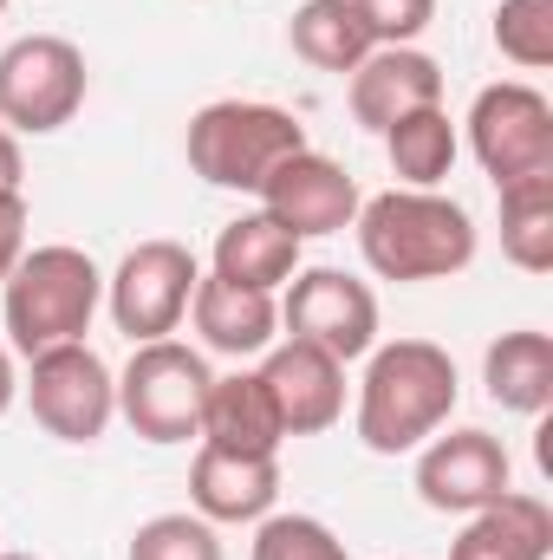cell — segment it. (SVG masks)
Wrapping results in <instances>:
<instances>
[{"instance_id": "5b68a950", "label": "cell", "mask_w": 553, "mask_h": 560, "mask_svg": "<svg viewBox=\"0 0 553 560\" xmlns=\"http://www.w3.org/2000/svg\"><path fill=\"white\" fill-rule=\"evenodd\" d=\"M209 359L183 339H150L131 352L118 378V418L143 443H189L202 430V398H209Z\"/></svg>"}, {"instance_id": "44dd1931", "label": "cell", "mask_w": 553, "mask_h": 560, "mask_svg": "<svg viewBox=\"0 0 553 560\" xmlns=\"http://www.w3.org/2000/svg\"><path fill=\"white\" fill-rule=\"evenodd\" d=\"M286 39H293V52H299L306 66L339 72V79H345V72H358V66L378 52V39H372L365 13H358L352 0H306V7H293Z\"/></svg>"}, {"instance_id": "6da1fadb", "label": "cell", "mask_w": 553, "mask_h": 560, "mask_svg": "<svg viewBox=\"0 0 553 560\" xmlns=\"http://www.w3.org/2000/svg\"><path fill=\"white\" fill-rule=\"evenodd\" d=\"M365 385H358V443L378 456H404L430 443L456 411V359L436 339H391L365 352Z\"/></svg>"}, {"instance_id": "2e32d148", "label": "cell", "mask_w": 553, "mask_h": 560, "mask_svg": "<svg viewBox=\"0 0 553 560\" xmlns=\"http://www.w3.org/2000/svg\"><path fill=\"white\" fill-rule=\"evenodd\" d=\"M202 443L215 450H235V456H280L286 430L280 411L261 385V372H228V378H209V398H202Z\"/></svg>"}, {"instance_id": "ba28073f", "label": "cell", "mask_w": 553, "mask_h": 560, "mask_svg": "<svg viewBox=\"0 0 553 560\" xmlns=\"http://www.w3.org/2000/svg\"><path fill=\"white\" fill-rule=\"evenodd\" d=\"M469 150L489 170V183H521V176H553V105L548 92L502 79L482 85L469 105Z\"/></svg>"}, {"instance_id": "7a4b0ae2", "label": "cell", "mask_w": 553, "mask_h": 560, "mask_svg": "<svg viewBox=\"0 0 553 560\" xmlns=\"http://www.w3.org/2000/svg\"><path fill=\"white\" fill-rule=\"evenodd\" d=\"M365 268L385 280H449L475 261V222L436 189H385L352 215Z\"/></svg>"}, {"instance_id": "f546056e", "label": "cell", "mask_w": 553, "mask_h": 560, "mask_svg": "<svg viewBox=\"0 0 553 560\" xmlns=\"http://www.w3.org/2000/svg\"><path fill=\"white\" fill-rule=\"evenodd\" d=\"M13 398H20V378H13V352L0 346V418L13 411Z\"/></svg>"}, {"instance_id": "e0dca14e", "label": "cell", "mask_w": 553, "mask_h": 560, "mask_svg": "<svg viewBox=\"0 0 553 560\" xmlns=\"http://www.w3.org/2000/svg\"><path fill=\"white\" fill-rule=\"evenodd\" d=\"M189 313H196L202 346H209V352H228V359H255V352H268V346H274V332H280L274 293L235 287V280H222V275L196 280Z\"/></svg>"}, {"instance_id": "5bb4252c", "label": "cell", "mask_w": 553, "mask_h": 560, "mask_svg": "<svg viewBox=\"0 0 553 560\" xmlns=\"http://www.w3.org/2000/svg\"><path fill=\"white\" fill-rule=\"evenodd\" d=\"M345 98H352V118L385 138L398 118L443 105V66H436L430 52H416V46H378V52L352 72Z\"/></svg>"}, {"instance_id": "4fadbf2b", "label": "cell", "mask_w": 553, "mask_h": 560, "mask_svg": "<svg viewBox=\"0 0 553 560\" xmlns=\"http://www.w3.org/2000/svg\"><path fill=\"white\" fill-rule=\"evenodd\" d=\"M261 385L280 411V430L286 436H313V430H332L339 411H345V365L306 339H286L268 352L261 365Z\"/></svg>"}, {"instance_id": "9c48e42d", "label": "cell", "mask_w": 553, "mask_h": 560, "mask_svg": "<svg viewBox=\"0 0 553 560\" xmlns=\"http://www.w3.org/2000/svg\"><path fill=\"white\" fill-rule=\"evenodd\" d=\"M196 255L183 242H138L118 275L105 280V300H111V319L118 332H131V346H150V339H169L196 300Z\"/></svg>"}, {"instance_id": "30bf717a", "label": "cell", "mask_w": 553, "mask_h": 560, "mask_svg": "<svg viewBox=\"0 0 553 560\" xmlns=\"http://www.w3.org/2000/svg\"><path fill=\"white\" fill-rule=\"evenodd\" d=\"M280 326L319 352H332L339 365L365 359L378 346V300L365 280H352L345 268H299L286 280L280 300Z\"/></svg>"}, {"instance_id": "ffe728a7", "label": "cell", "mask_w": 553, "mask_h": 560, "mask_svg": "<svg viewBox=\"0 0 553 560\" xmlns=\"http://www.w3.org/2000/svg\"><path fill=\"white\" fill-rule=\"evenodd\" d=\"M482 385L502 411L515 418H541L553 405V339L548 332H502L482 359Z\"/></svg>"}, {"instance_id": "8992f818", "label": "cell", "mask_w": 553, "mask_h": 560, "mask_svg": "<svg viewBox=\"0 0 553 560\" xmlns=\"http://www.w3.org/2000/svg\"><path fill=\"white\" fill-rule=\"evenodd\" d=\"M85 52L59 33H26L0 52V125L46 138L66 131L85 105Z\"/></svg>"}, {"instance_id": "ac0fdd59", "label": "cell", "mask_w": 553, "mask_h": 560, "mask_svg": "<svg viewBox=\"0 0 553 560\" xmlns=\"http://www.w3.org/2000/svg\"><path fill=\"white\" fill-rule=\"evenodd\" d=\"M553 555V509L541 495H502L489 509L469 515V528L456 535L449 560H548Z\"/></svg>"}, {"instance_id": "d4e9b609", "label": "cell", "mask_w": 553, "mask_h": 560, "mask_svg": "<svg viewBox=\"0 0 553 560\" xmlns=\"http://www.w3.org/2000/svg\"><path fill=\"white\" fill-rule=\"evenodd\" d=\"M131 560H222V535L202 515H150L131 535Z\"/></svg>"}, {"instance_id": "484cf974", "label": "cell", "mask_w": 553, "mask_h": 560, "mask_svg": "<svg viewBox=\"0 0 553 560\" xmlns=\"http://www.w3.org/2000/svg\"><path fill=\"white\" fill-rule=\"evenodd\" d=\"M255 560H352V555L319 515H261Z\"/></svg>"}, {"instance_id": "8fae6325", "label": "cell", "mask_w": 553, "mask_h": 560, "mask_svg": "<svg viewBox=\"0 0 553 560\" xmlns=\"http://www.w3.org/2000/svg\"><path fill=\"white\" fill-rule=\"evenodd\" d=\"M508 489H515V463H508L502 436H489V430L430 436L416 456V495L436 515H475V509L502 502Z\"/></svg>"}, {"instance_id": "603a6c76", "label": "cell", "mask_w": 553, "mask_h": 560, "mask_svg": "<svg viewBox=\"0 0 553 560\" xmlns=\"http://www.w3.org/2000/svg\"><path fill=\"white\" fill-rule=\"evenodd\" d=\"M385 156H391V170L404 176V189H436V183L456 170V125H449V112L430 105V112L398 118V125L385 131Z\"/></svg>"}, {"instance_id": "d6986e66", "label": "cell", "mask_w": 553, "mask_h": 560, "mask_svg": "<svg viewBox=\"0 0 553 560\" xmlns=\"http://www.w3.org/2000/svg\"><path fill=\"white\" fill-rule=\"evenodd\" d=\"M299 248L306 242L293 229H280L268 209H255V215H235L215 235V275L235 280V287H255V293H274L299 275Z\"/></svg>"}, {"instance_id": "9a60e30c", "label": "cell", "mask_w": 553, "mask_h": 560, "mask_svg": "<svg viewBox=\"0 0 553 560\" xmlns=\"http://www.w3.org/2000/svg\"><path fill=\"white\" fill-rule=\"evenodd\" d=\"M274 495H280L274 456H235V450L202 443L196 463H189V502H196L202 522H261V515H274Z\"/></svg>"}, {"instance_id": "f1b7e54d", "label": "cell", "mask_w": 553, "mask_h": 560, "mask_svg": "<svg viewBox=\"0 0 553 560\" xmlns=\"http://www.w3.org/2000/svg\"><path fill=\"white\" fill-rule=\"evenodd\" d=\"M0 189H20V138L0 125Z\"/></svg>"}, {"instance_id": "4dcf8cb0", "label": "cell", "mask_w": 553, "mask_h": 560, "mask_svg": "<svg viewBox=\"0 0 553 560\" xmlns=\"http://www.w3.org/2000/svg\"><path fill=\"white\" fill-rule=\"evenodd\" d=\"M0 560H33V555H0Z\"/></svg>"}, {"instance_id": "3957f363", "label": "cell", "mask_w": 553, "mask_h": 560, "mask_svg": "<svg viewBox=\"0 0 553 560\" xmlns=\"http://www.w3.org/2000/svg\"><path fill=\"white\" fill-rule=\"evenodd\" d=\"M0 293H7V339H13V352L33 359L46 346L92 332V313L105 300V275L92 268L85 248L52 242V248H26Z\"/></svg>"}, {"instance_id": "1f68e13d", "label": "cell", "mask_w": 553, "mask_h": 560, "mask_svg": "<svg viewBox=\"0 0 553 560\" xmlns=\"http://www.w3.org/2000/svg\"><path fill=\"white\" fill-rule=\"evenodd\" d=\"M0 13H7V0H0Z\"/></svg>"}, {"instance_id": "52a82bcc", "label": "cell", "mask_w": 553, "mask_h": 560, "mask_svg": "<svg viewBox=\"0 0 553 560\" xmlns=\"http://www.w3.org/2000/svg\"><path fill=\"white\" fill-rule=\"evenodd\" d=\"M26 405L46 436L98 443L105 423L118 418V378L85 339H66V346H46L26 359Z\"/></svg>"}, {"instance_id": "83f0119b", "label": "cell", "mask_w": 553, "mask_h": 560, "mask_svg": "<svg viewBox=\"0 0 553 560\" xmlns=\"http://www.w3.org/2000/svg\"><path fill=\"white\" fill-rule=\"evenodd\" d=\"M20 255H26V196L0 189V287L20 268Z\"/></svg>"}, {"instance_id": "7c38bea8", "label": "cell", "mask_w": 553, "mask_h": 560, "mask_svg": "<svg viewBox=\"0 0 553 560\" xmlns=\"http://www.w3.org/2000/svg\"><path fill=\"white\" fill-rule=\"evenodd\" d=\"M261 209L274 215L280 229H293L299 242L339 235V229H352V215H358V183H352L345 163H332V156H319V150L306 143V150H293L274 176L261 183Z\"/></svg>"}, {"instance_id": "4316f807", "label": "cell", "mask_w": 553, "mask_h": 560, "mask_svg": "<svg viewBox=\"0 0 553 560\" xmlns=\"http://www.w3.org/2000/svg\"><path fill=\"white\" fill-rule=\"evenodd\" d=\"M352 7L365 13L378 46H411L416 33L436 20V0H352Z\"/></svg>"}, {"instance_id": "277c9868", "label": "cell", "mask_w": 553, "mask_h": 560, "mask_svg": "<svg viewBox=\"0 0 553 560\" xmlns=\"http://www.w3.org/2000/svg\"><path fill=\"white\" fill-rule=\"evenodd\" d=\"M189 170L215 189H248L261 196V183L274 176L293 150H306V131L293 112L261 105V98H222V105H202L189 118Z\"/></svg>"}, {"instance_id": "cb8c5ba5", "label": "cell", "mask_w": 553, "mask_h": 560, "mask_svg": "<svg viewBox=\"0 0 553 560\" xmlns=\"http://www.w3.org/2000/svg\"><path fill=\"white\" fill-rule=\"evenodd\" d=\"M495 46L521 72L553 66V0H502L495 7Z\"/></svg>"}, {"instance_id": "7402d4cb", "label": "cell", "mask_w": 553, "mask_h": 560, "mask_svg": "<svg viewBox=\"0 0 553 560\" xmlns=\"http://www.w3.org/2000/svg\"><path fill=\"white\" fill-rule=\"evenodd\" d=\"M502 255L528 275L553 268V176H521L502 183Z\"/></svg>"}]
</instances>
